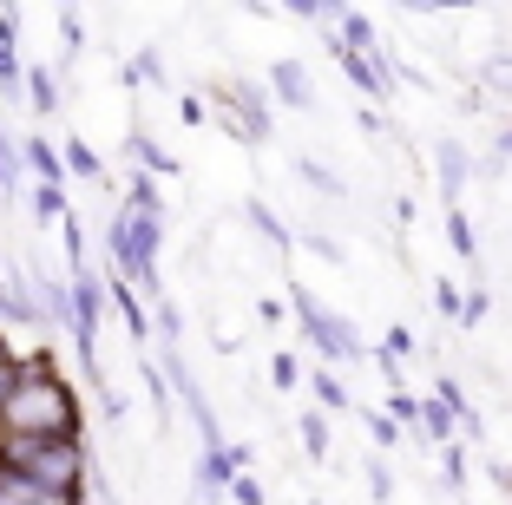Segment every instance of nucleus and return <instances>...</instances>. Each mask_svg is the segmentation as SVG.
Instances as JSON below:
<instances>
[{"label": "nucleus", "mask_w": 512, "mask_h": 505, "mask_svg": "<svg viewBox=\"0 0 512 505\" xmlns=\"http://www.w3.org/2000/svg\"><path fill=\"white\" fill-rule=\"evenodd\" d=\"M0 433H79V394L60 381L46 348L14 355V394L0 407Z\"/></svg>", "instance_id": "1"}, {"label": "nucleus", "mask_w": 512, "mask_h": 505, "mask_svg": "<svg viewBox=\"0 0 512 505\" xmlns=\"http://www.w3.org/2000/svg\"><path fill=\"white\" fill-rule=\"evenodd\" d=\"M0 466L46 492H60L73 505H86V473H92L86 433H0Z\"/></svg>", "instance_id": "2"}, {"label": "nucleus", "mask_w": 512, "mask_h": 505, "mask_svg": "<svg viewBox=\"0 0 512 505\" xmlns=\"http://www.w3.org/2000/svg\"><path fill=\"white\" fill-rule=\"evenodd\" d=\"M112 243V263H119V283H132L138 296H165L158 289V243H165V217H138V210H119L106 230Z\"/></svg>", "instance_id": "3"}, {"label": "nucleus", "mask_w": 512, "mask_h": 505, "mask_svg": "<svg viewBox=\"0 0 512 505\" xmlns=\"http://www.w3.org/2000/svg\"><path fill=\"white\" fill-rule=\"evenodd\" d=\"M289 309H296V322H302V335H309V348H316L322 361H362L368 348H362V328L348 322V315H335L322 296H309V289H289Z\"/></svg>", "instance_id": "4"}, {"label": "nucleus", "mask_w": 512, "mask_h": 505, "mask_svg": "<svg viewBox=\"0 0 512 505\" xmlns=\"http://www.w3.org/2000/svg\"><path fill=\"white\" fill-rule=\"evenodd\" d=\"M211 105L224 112L230 138H243V145H263V138H270V99H263V86H250V79H237V86H211Z\"/></svg>", "instance_id": "5"}, {"label": "nucleus", "mask_w": 512, "mask_h": 505, "mask_svg": "<svg viewBox=\"0 0 512 505\" xmlns=\"http://www.w3.org/2000/svg\"><path fill=\"white\" fill-rule=\"evenodd\" d=\"M66 296H73V342H79V361H86V374L99 381V355H92V335H99V309H106V283H99L92 269H73V283H66Z\"/></svg>", "instance_id": "6"}, {"label": "nucleus", "mask_w": 512, "mask_h": 505, "mask_svg": "<svg viewBox=\"0 0 512 505\" xmlns=\"http://www.w3.org/2000/svg\"><path fill=\"white\" fill-rule=\"evenodd\" d=\"M335 66H342V79L362 86L368 99H394V66L381 60V53H335Z\"/></svg>", "instance_id": "7"}, {"label": "nucleus", "mask_w": 512, "mask_h": 505, "mask_svg": "<svg viewBox=\"0 0 512 505\" xmlns=\"http://www.w3.org/2000/svg\"><path fill=\"white\" fill-rule=\"evenodd\" d=\"M434 178H440V197H447V210H453L460 191H467V145H460V138H440L434 145Z\"/></svg>", "instance_id": "8"}, {"label": "nucleus", "mask_w": 512, "mask_h": 505, "mask_svg": "<svg viewBox=\"0 0 512 505\" xmlns=\"http://www.w3.org/2000/svg\"><path fill=\"white\" fill-rule=\"evenodd\" d=\"M14 40H20V14H14V7H0V99H14V92H20V53H14Z\"/></svg>", "instance_id": "9"}, {"label": "nucleus", "mask_w": 512, "mask_h": 505, "mask_svg": "<svg viewBox=\"0 0 512 505\" xmlns=\"http://www.w3.org/2000/svg\"><path fill=\"white\" fill-rule=\"evenodd\" d=\"M270 86H276V99L296 105V112H309V105H316V86H309V73H302L296 60H276L270 66Z\"/></svg>", "instance_id": "10"}, {"label": "nucleus", "mask_w": 512, "mask_h": 505, "mask_svg": "<svg viewBox=\"0 0 512 505\" xmlns=\"http://www.w3.org/2000/svg\"><path fill=\"white\" fill-rule=\"evenodd\" d=\"M106 302L119 309L125 335H132V342H145V335H151V315H145V302L132 296V283H119V276H112V283H106Z\"/></svg>", "instance_id": "11"}, {"label": "nucleus", "mask_w": 512, "mask_h": 505, "mask_svg": "<svg viewBox=\"0 0 512 505\" xmlns=\"http://www.w3.org/2000/svg\"><path fill=\"white\" fill-rule=\"evenodd\" d=\"M20 164H27L40 184H66V164H60V151L46 145V138H20Z\"/></svg>", "instance_id": "12"}, {"label": "nucleus", "mask_w": 512, "mask_h": 505, "mask_svg": "<svg viewBox=\"0 0 512 505\" xmlns=\"http://www.w3.org/2000/svg\"><path fill=\"white\" fill-rule=\"evenodd\" d=\"M0 505H73V499H60V492H46V486H33V479L0 466Z\"/></svg>", "instance_id": "13"}, {"label": "nucleus", "mask_w": 512, "mask_h": 505, "mask_svg": "<svg viewBox=\"0 0 512 505\" xmlns=\"http://www.w3.org/2000/svg\"><path fill=\"white\" fill-rule=\"evenodd\" d=\"M33 296H40V302H33V309H40V322L73 328V296H66V283H46V276H40V283H33Z\"/></svg>", "instance_id": "14"}, {"label": "nucleus", "mask_w": 512, "mask_h": 505, "mask_svg": "<svg viewBox=\"0 0 512 505\" xmlns=\"http://www.w3.org/2000/svg\"><path fill=\"white\" fill-rule=\"evenodd\" d=\"M20 86H27L33 112H60V73H53V66H27V73H20Z\"/></svg>", "instance_id": "15"}, {"label": "nucleus", "mask_w": 512, "mask_h": 505, "mask_svg": "<svg viewBox=\"0 0 512 505\" xmlns=\"http://www.w3.org/2000/svg\"><path fill=\"white\" fill-rule=\"evenodd\" d=\"M7 197H20V138L0 125V204Z\"/></svg>", "instance_id": "16"}, {"label": "nucleus", "mask_w": 512, "mask_h": 505, "mask_svg": "<svg viewBox=\"0 0 512 505\" xmlns=\"http://www.w3.org/2000/svg\"><path fill=\"white\" fill-rule=\"evenodd\" d=\"M447 237H453V250H460V256H467L473 269H480V237H473V217H467L460 204L447 210Z\"/></svg>", "instance_id": "17"}, {"label": "nucleus", "mask_w": 512, "mask_h": 505, "mask_svg": "<svg viewBox=\"0 0 512 505\" xmlns=\"http://www.w3.org/2000/svg\"><path fill=\"white\" fill-rule=\"evenodd\" d=\"M132 158L145 164V178H171V171H178V164H171V151H158L145 132H132Z\"/></svg>", "instance_id": "18"}, {"label": "nucleus", "mask_w": 512, "mask_h": 505, "mask_svg": "<svg viewBox=\"0 0 512 505\" xmlns=\"http://www.w3.org/2000/svg\"><path fill=\"white\" fill-rule=\"evenodd\" d=\"M381 414H388L394 427H414V433H421V394H407V387H394V394H388V407H381Z\"/></svg>", "instance_id": "19"}, {"label": "nucleus", "mask_w": 512, "mask_h": 505, "mask_svg": "<svg viewBox=\"0 0 512 505\" xmlns=\"http://www.w3.org/2000/svg\"><path fill=\"white\" fill-rule=\"evenodd\" d=\"M33 217H40V223H60L66 217V184H33Z\"/></svg>", "instance_id": "20"}, {"label": "nucleus", "mask_w": 512, "mask_h": 505, "mask_svg": "<svg viewBox=\"0 0 512 505\" xmlns=\"http://www.w3.org/2000/svg\"><path fill=\"white\" fill-rule=\"evenodd\" d=\"M125 210H138V217H165V197H158V178H145V171H138L132 178V204Z\"/></svg>", "instance_id": "21"}, {"label": "nucleus", "mask_w": 512, "mask_h": 505, "mask_svg": "<svg viewBox=\"0 0 512 505\" xmlns=\"http://www.w3.org/2000/svg\"><path fill=\"white\" fill-rule=\"evenodd\" d=\"M309 387H316V401H322V414H342V407H348V387L335 381L329 368H316V374H309Z\"/></svg>", "instance_id": "22"}, {"label": "nucleus", "mask_w": 512, "mask_h": 505, "mask_svg": "<svg viewBox=\"0 0 512 505\" xmlns=\"http://www.w3.org/2000/svg\"><path fill=\"white\" fill-rule=\"evenodd\" d=\"M296 433H302V446H309L316 460H329V420H322V414H302Z\"/></svg>", "instance_id": "23"}, {"label": "nucleus", "mask_w": 512, "mask_h": 505, "mask_svg": "<svg viewBox=\"0 0 512 505\" xmlns=\"http://www.w3.org/2000/svg\"><path fill=\"white\" fill-rule=\"evenodd\" d=\"M60 164L73 171V178H99V158H92V145H79V138H73V145L60 151Z\"/></svg>", "instance_id": "24"}, {"label": "nucleus", "mask_w": 512, "mask_h": 505, "mask_svg": "<svg viewBox=\"0 0 512 505\" xmlns=\"http://www.w3.org/2000/svg\"><path fill=\"white\" fill-rule=\"evenodd\" d=\"M486 309H493V296H486V283H480V276H473L467 302H460V322H467V328H480V322H486Z\"/></svg>", "instance_id": "25"}, {"label": "nucleus", "mask_w": 512, "mask_h": 505, "mask_svg": "<svg viewBox=\"0 0 512 505\" xmlns=\"http://www.w3.org/2000/svg\"><path fill=\"white\" fill-rule=\"evenodd\" d=\"M440 479H447V492L467 486V453L460 446H440Z\"/></svg>", "instance_id": "26"}, {"label": "nucleus", "mask_w": 512, "mask_h": 505, "mask_svg": "<svg viewBox=\"0 0 512 505\" xmlns=\"http://www.w3.org/2000/svg\"><path fill=\"white\" fill-rule=\"evenodd\" d=\"M296 171H302V178H309V184H316V191H322V197H342V178H335L329 164H316V158H302V164H296Z\"/></svg>", "instance_id": "27"}, {"label": "nucleus", "mask_w": 512, "mask_h": 505, "mask_svg": "<svg viewBox=\"0 0 512 505\" xmlns=\"http://www.w3.org/2000/svg\"><path fill=\"white\" fill-rule=\"evenodd\" d=\"M375 355H388V361H394V368H401V361H407V355H414V335H407V328H401V322H394V328H388V335H381V348H375Z\"/></svg>", "instance_id": "28"}, {"label": "nucleus", "mask_w": 512, "mask_h": 505, "mask_svg": "<svg viewBox=\"0 0 512 505\" xmlns=\"http://www.w3.org/2000/svg\"><path fill=\"white\" fill-rule=\"evenodd\" d=\"M250 223H256V230H263V237L276 243V250H289V230H283V223L270 217V204H250Z\"/></svg>", "instance_id": "29"}, {"label": "nucleus", "mask_w": 512, "mask_h": 505, "mask_svg": "<svg viewBox=\"0 0 512 505\" xmlns=\"http://www.w3.org/2000/svg\"><path fill=\"white\" fill-rule=\"evenodd\" d=\"M460 302H467V289L434 283V309H440V322H460Z\"/></svg>", "instance_id": "30"}, {"label": "nucleus", "mask_w": 512, "mask_h": 505, "mask_svg": "<svg viewBox=\"0 0 512 505\" xmlns=\"http://www.w3.org/2000/svg\"><path fill=\"white\" fill-rule=\"evenodd\" d=\"M368 440H375L381 453H394V446H401V427H394L388 414H368Z\"/></svg>", "instance_id": "31"}, {"label": "nucleus", "mask_w": 512, "mask_h": 505, "mask_svg": "<svg viewBox=\"0 0 512 505\" xmlns=\"http://www.w3.org/2000/svg\"><path fill=\"white\" fill-rule=\"evenodd\" d=\"M289 14H296V20H316V27H329L342 7H322V0H289Z\"/></svg>", "instance_id": "32"}, {"label": "nucleus", "mask_w": 512, "mask_h": 505, "mask_svg": "<svg viewBox=\"0 0 512 505\" xmlns=\"http://www.w3.org/2000/svg\"><path fill=\"white\" fill-rule=\"evenodd\" d=\"M368 492H375V505L394 499V479H388V466H381V460H368Z\"/></svg>", "instance_id": "33"}, {"label": "nucleus", "mask_w": 512, "mask_h": 505, "mask_svg": "<svg viewBox=\"0 0 512 505\" xmlns=\"http://www.w3.org/2000/svg\"><path fill=\"white\" fill-rule=\"evenodd\" d=\"M224 492H230V499H237V505H263V486H256L250 473H237V479H230Z\"/></svg>", "instance_id": "34"}, {"label": "nucleus", "mask_w": 512, "mask_h": 505, "mask_svg": "<svg viewBox=\"0 0 512 505\" xmlns=\"http://www.w3.org/2000/svg\"><path fill=\"white\" fill-rule=\"evenodd\" d=\"M270 381H276V387H283V394H289V387H296V381H302V368H296V355H276V361H270Z\"/></svg>", "instance_id": "35"}, {"label": "nucleus", "mask_w": 512, "mask_h": 505, "mask_svg": "<svg viewBox=\"0 0 512 505\" xmlns=\"http://www.w3.org/2000/svg\"><path fill=\"white\" fill-rule=\"evenodd\" d=\"M132 79H165V60H158V53H151V46H145V53H138V60H132Z\"/></svg>", "instance_id": "36"}, {"label": "nucleus", "mask_w": 512, "mask_h": 505, "mask_svg": "<svg viewBox=\"0 0 512 505\" xmlns=\"http://www.w3.org/2000/svg\"><path fill=\"white\" fill-rule=\"evenodd\" d=\"M60 33H66V53H79V46H86V27H79V14H60Z\"/></svg>", "instance_id": "37"}, {"label": "nucleus", "mask_w": 512, "mask_h": 505, "mask_svg": "<svg viewBox=\"0 0 512 505\" xmlns=\"http://www.w3.org/2000/svg\"><path fill=\"white\" fill-rule=\"evenodd\" d=\"M486 86H493V92H512V60H493V66H486Z\"/></svg>", "instance_id": "38"}, {"label": "nucleus", "mask_w": 512, "mask_h": 505, "mask_svg": "<svg viewBox=\"0 0 512 505\" xmlns=\"http://www.w3.org/2000/svg\"><path fill=\"white\" fill-rule=\"evenodd\" d=\"M309 250H316L322 263H342V243H335V237H309Z\"/></svg>", "instance_id": "39"}, {"label": "nucleus", "mask_w": 512, "mask_h": 505, "mask_svg": "<svg viewBox=\"0 0 512 505\" xmlns=\"http://www.w3.org/2000/svg\"><path fill=\"white\" fill-rule=\"evenodd\" d=\"M7 394H14V355L0 361V407H7Z\"/></svg>", "instance_id": "40"}, {"label": "nucleus", "mask_w": 512, "mask_h": 505, "mask_svg": "<svg viewBox=\"0 0 512 505\" xmlns=\"http://www.w3.org/2000/svg\"><path fill=\"white\" fill-rule=\"evenodd\" d=\"M512 158V125H506V132H499V145H493V171H499V164H506Z\"/></svg>", "instance_id": "41"}, {"label": "nucleus", "mask_w": 512, "mask_h": 505, "mask_svg": "<svg viewBox=\"0 0 512 505\" xmlns=\"http://www.w3.org/2000/svg\"><path fill=\"white\" fill-rule=\"evenodd\" d=\"M7 355H14V348H7V342H0V361H7Z\"/></svg>", "instance_id": "42"}, {"label": "nucleus", "mask_w": 512, "mask_h": 505, "mask_svg": "<svg viewBox=\"0 0 512 505\" xmlns=\"http://www.w3.org/2000/svg\"><path fill=\"white\" fill-rule=\"evenodd\" d=\"M0 283H7V263H0Z\"/></svg>", "instance_id": "43"}]
</instances>
